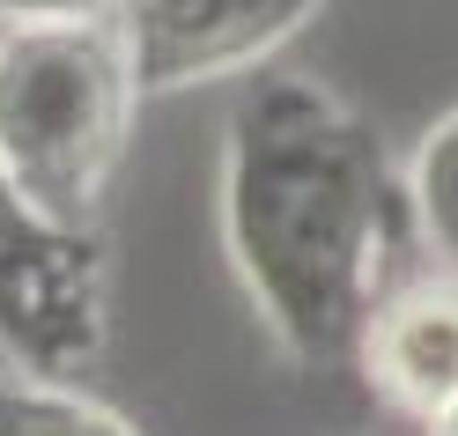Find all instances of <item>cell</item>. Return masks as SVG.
<instances>
[{
    "label": "cell",
    "mask_w": 458,
    "mask_h": 436,
    "mask_svg": "<svg viewBox=\"0 0 458 436\" xmlns=\"http://www.w3.org/2000/svg\"><path fill=\"white\" fill-rule=\"evenodd\" d=\"M222 252L296 370H348L414 237L407 170L333 90L259 74L222 119Z\"/></svg>",
    "instance_id": "obj_1"
},
{
    "label": "cell",
    "mask_w": 458,
    "mask_h": 436,
    "mask_svg": "<svg viewBox=\"0 0 458 436\" xmlns=\"http://www.w3.org/2000/svg\"><path fill=\"white\" fill-rule=\"evenodd\" d=\"M140 104L111 22L0 30V170L45 215L97 229Z\"/></svg>",
    "instance_id": "obj_2"
},
{
    "label": "cell",
    "mask_w": 458,
    "mask_h": 436,
    "mask_svg": "<svg viewBox=\"0 0 458 436\" xmlns=\"http://www.w3.org/2000/svg\"><path fill=\"white\" fill-rule=\"evenodd\" d=\"M111 274L97 229L45 215L0 170V363L30 377H74L104 355Z\"/></svg>",
    "instance_id": "obj_3"
},
{
    "label": "cell",
    "mask_w": 458,
    "mask_h": 436,
    "mask_svg": "<svg viewBox=\"0 0 458 436\" xmlns=\"http://www.w3.org/2000/svg\"><path fill=\"white\" fill-rule=\"evenodd\" d=\"M326 0H126L111 30L126 45L140 97H178L199 81L259 74Z\"/></svg>",
    "instance_id": "obj_4"
},
{
    "label": "cell",
    "mask_w": 458,
    "mask_h": 436,
    "mask_svg": "<svg viewBox=\"0 0 458 436\" xmlns=\"http://www.w3.org/2000/svg\"><path fill=\"white\" fill-rule=\"evenodd\" d=\"M355 370L399 415H414V422L444 415L458 399V281L437 267L421 281H399L369 318Z\"/></svg>",
    "instance_id": "obj_5"
},
{
    "label": "cell",
    "mask_w": 458,
    "mask_h": 436,
    "mask_svg": "<svg viewBox=\"0 0 458 436\" xmlns=\"http://www.w3.org/2000/svg\"><path fill=\"white\" fill-rule=\"evenodd\" d=\"M0 436H140V429L97 392H81L74 377H30L0 363Z\"/></svg>",
    "instance_id": "obj_6"
},
{
    "label": "cell",
    "mask_w": 458,
    "mask_h": 436,
    "mask_svg": "<svg viewBox=\"0 0 458 436\" xmlns=\"http://www.w3.org/2000/svg\"><path fill=\"white\" fill-rule=\"evenodd\" d=\"M407 200H414V237L428 244V267L458 281V111H444L421 133L407 163Z\"/></svg>",
    "instance_id": "obj_7"
},
{
    "label": "cell",
    "mask_w": 458,
    "mask_h": 436,
    "mask_svg": "<svg viewBox=\"0 0 458 436\" xmlns=\"http://www.w3.org/2000/svg\"><path fill=\"white\" fill-rule=\"evenodd\" d=\"M126 0H0V30H60V22H111Z\"/></svg>",
    "instance_id": "obj_8"
},
{
    "label": "cell",
    "mask_w": 458,
    "mask_h": 436,
    "mask_svg": "<svg viewBox=\"0 0 458 436\" xmlns=\"http://www.w3.org/2000/svg\"><path fill=\"white\" fill-rule=\"evenodd\" d=\"M421 436H458V399L444 406V415H428V422H421Z\"/></svg>",
    "instance_id": "obj_9"
}]
</instances>
